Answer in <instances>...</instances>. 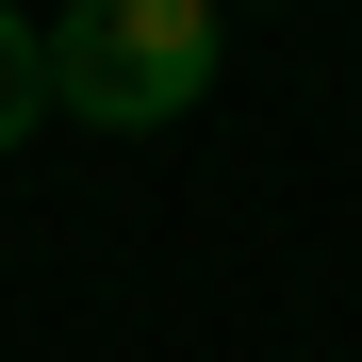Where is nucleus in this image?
Masks as SVG:
<instances>
[{
  "label": "nucleus",
  "instance_id": "1",
  "mask_svg": "<svg viewBox=\"0 0 362 362\" xmlns=\"http://www.w3.org/2000/svg\"><path fill=\"white\" fill-rule=\"evenodd\" d=\"M214 66H230L214 0H83V17H49V115H83V132H181L214 99Z\"/></svg>",
  "mask_w": 362,
  "mask_h": 362
},
{
  "label": "nucleus",
  "instance_id": "2",
  "mask_svg": "<svg viewBox=\"0 0 362 362\" xmlns=\"http://www.w3.org/2000/svg\"><path fill=\"white\" fill-rule=\"evenodd\" d=\"M33 132H49V33L0 0V148H33Z\"/></svg>",
  "mask_w": 362,
  "mask_h": 362
}]
</instances>
